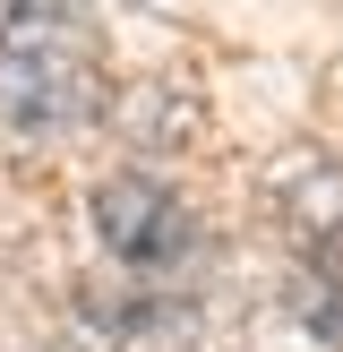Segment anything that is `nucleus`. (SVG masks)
<instances>
[{"instance_id": "nucleus-1", "label": "nucleus", "mask_w": 343, "mask_h": 352, "mask_svg": "<svg viewBox=\"0 0 343 352\" xmlns=\"http://www.w3.org/2000/svg\"><path fill=\"white\" fill-rule=\"evenodd\" d=\"M95 112V26L86 0H0V120L51 138Z\"/></svg>"}, {"instance_id": "nucleus-2", "label": "nucleus", "mask_w": 343, "mask_h": 352, "mask_svg": "<svg viewBox=\"0 0 343 352\" xmlns=\"http://www.w3.org/2000/svg\"><path fill=\"white\" fill-rule=\"evenodd\" d=\"M95 241L120 258L129 275H172L189 250V206L172 198L163 181H146V172H112V181H95Z\"/></svg>"}]
</instances>
